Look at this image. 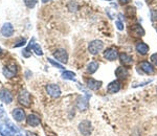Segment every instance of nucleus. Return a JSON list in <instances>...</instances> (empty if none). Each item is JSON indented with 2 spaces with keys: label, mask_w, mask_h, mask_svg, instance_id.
I'll list each match as a JSON object with an SVG mask.
<instances>
[{
  "label": "nucleus",
  "mask_w": 157,
  "mask_h": 136,
  "mask_svg": "<svg viewBox=\"0 0 157 136\" xmlns=\"http://www.w3.org/2000/svg\"><path fill=\"white\" fill-rule=\"evenodd\" d=\"M12 115L16 122H23L25 119V112L20 108H15L12 111Z\"/></svg>",
  "instance_id": "obj_11"
},
{
  "label": "nucleus",
  "mask_w": 157,
  "mask_h": 136,
  "mask_svg": "<svg viewBox=\"0 0 157 136\" xmlns=\"http://www.w3.org/2000/svg\"><path fill=\"white\" fill-rule=\"evenodd\" d=\"M117 57H118L117 50L115 48H113V47L105 49V51H104V58L109 60V61H115V60L117 59Z\"/></svg>",
  "instance_id": "obj_7"
},
{
  "label": "nucleus",
  "mask_w": 157,
  "mask_h": 136,
  "mask_svg": "<svg viewBox=\"0 0 157 136\" xmlns=\"http://www.w3.org/2000/svg\"><path fill=\"white\" fill-rule=\"evenodd\" d=\"M89 95H85V96H80L77 100V108L80 111H85L88 109V106H89Z\"/></svg>",
  "instance_id": "obj_5"
},
{
  "label": "nucleus",
  "mask_w": 157,
  "mask_h": 136,
  "mask_svg": "<svg viewBox=\"0 0 157 136\" xmlns=\"http://www.w3.org/2000/svg\"><path fill=\"white\" fill-rule=\"evenodd\" d=\"M0 100L1 102H3L4 104H11L13 102V95L11 94V92L6 89H1L0 90Z\"/></svg>",
  "instance_id": "obj_10"
},
{
  "label": "nucleus",
  "mask_w": 157,
  "mask_h": 136,
  "mask_svg": "<svg viewBox=\"0 0 157 136\" xmlns=\"http://www.w3.org/2000/svg\"><path fill=\"white\" fill-rule=\"evenodd\" d=\"M0 119H2V120H6L7 119V115H6V111H4L2 108H0Z\"/></svg>",
  "instance_id": "obj_29"
},
{
  "label": "nucleus",
  "mask_w": 157,
  "mask_h": 136,
  "mask_svg": "<svg viewBox=\"0 0 157 136\" xmlns=\"http://www.w3.org/2000/svg\"><path fill=\"white\" fill-rule=\"evenodd\" d=\"M32 48V45L29 44V47H26V48H25L23 51H22V55H23V56L25 57V58H29V56H30V52H29V49Z\"/></svg>",
  "instance_id": "obj_28"
},
{
  "label": "nucleus",
  "mask_w": 157,
  "mask_h": 136,
  "mask_svg": "<svg viewBox=\"0 0 157 136\" xmlns=\"http://www.w3.org/2000/svg\"><path fill=\"white\" fill-rule=\"evenodd\" d=\"M105 1H112V0H105Z\"/></svg>",
  "instance_id": "obj_36"
},
{
  "label": "nucleus",
  "mask_w": 157,
  "mask_h": 136,
  "mask_svg": "<svg viewBox=\"0 0 157 136\" xmlns=\"http://www.w3.org/2000/svg\"><path fill=\"white\" fill-rule=\"evenodd\" d=\"M46 92L52 97H59L61 95V89L57 84H48L46 86Z\"/></svg>",
  "instance_id": "obj_6"
},
{
  "label": "nucleus",
  "mask_w": 157,
  "mask_h": 136,
  "mask_svg": "<svg viewBox=\"0 0 157 136\" xmlns=\"http://www.w3.org/2000/svg\"><path fill=\"white\" fill-rule=\"evenodd\" d=\"M26 122L32 127H37L40 125V118L36 114H29L26 118Z\"/></svg>",
  "instance_id": "obj_19"
},
{
  "label": "nucleus",
  "mask_w": 157,
  "mask_h": 136,
  "mask_svg": "<svg viewBox=\"0 0 157 136\" xmlns=\"http://www.w3.org/2000/svg\"><path fill=\"white\" fill-rule=\"evenodd\" d=\"M2 55V49H1V47H0V56Z\"/></svg>",
  "instance_id": "obj_35"
},
{
  "label": "nucleus",
  "mask_w": 157,
  "mask_h": 136,
  "mask_svg": "<svg viewBox=\"0 0 157 136\" xmlns=\"http://www.w3.org/2000/svg\"><path fill=\"white\" fill-rule=\"evenodd\" d=\"M121 4H128L131 2V0H120Z\"/></svg>",
  "instance_id": "obj_33"
},
{
  "label": "nucleus",
  "mask_w": 157,
  "mask_h": 136,
  "mask_svg": "<svg viewBox=\"0 0 157 136\" xmlns=\"http://www.w3.org/2000/svg\"><path fill=\"white\" fill-rule=\"evenodd\" d=\"M78 131L84 136H89L92 132V126L89 120H83L78 125Z\"/></svg>",
  "instance_id": "obj_3"
},
{
  "label": "nucleus",
  "mask_w": 157,
  "mask_h": 136,
  "mask_svg": "<svg viewBox=\"0 0 157 136\" xmlns=\"http://www.w3.org/2000/svg\"><path fill=\"white\" fill-rule=\"evenodd\" d=\"M139 67H140V69L143 70L145 74H153L154 72H155L154 66L151 64L150 62H148V61L140 62V64H139Z\"/></svg>",
  "instance_id": "obj_9"
},
{
  "label": "nucleus",
  "mask_w": 157,
  "mask_h": 136,
  "mask_svg": "<svg viewBox=\"0 0 157 136\" xmlns=\"http://www.w3.org/2000/svg\"><path fill=\"white\" fill-rule=\"evenodd\" d=\"M115 75L117 79H127L129 77V70L125 66H120L116 68L115 70Z\"/></svg>",
  "instance_id": "obj_14"
},
{
  "label": "nucleus",
  "mask_w": 157,
  "mask_h": 136,
  "mask_svg": "<svg viewBox=\"0 0 157 136\" xmlns=\"http://www.w3.org/2000/svg\"><path fill=\"white\" fill-rule=\"evenodd\" d=\"M68 9H69L70 12L77 11V9H78V4L75 3V2H73V1L69 2V3H68Z\"/></svg>",
  "instance_id": "obj_26"
},
{
  "label": "nucleus",
  "mask_w": 157,
  "mask_h": 136,
  "mask_svg": "<svg viewBox=\"0 0 157 136\" xmlns=\"http://www.w3.org/2000/svg\"><path fill=\"white\" fill-rule=\"evenodd\" d=\"M98 69V62H90L89 64L87 65V72L88 74H94L95 71Z\"/></svg>",
  "instance_id": "obj_21"
},
{
  "label": "nucleus",
  "mask_w": 157,
  "mask_h": 136,
  "mask_svg": "<svg viewBox=\"0 0 157 136\" xmlns=\"http://www.w3.org/2000/svg\"><path fill=\"white\" fill-rule=\"evenodd\" d=\"M2 72H3V75L6 77H15L17 74V66L14 64L7 65V66H6L3 68Z\"/></svg>",
  "instance_id": "obj_8"
},
{
  "label": "nucleus",
  "mask_w": 157,
  "mask_h": 136,
  "mask_svg": "<svg viewBox=\"0 0 157 136\" xmlns=\"http://www.w3.org/2000/svg\"><path fill=\"white\" fill-rule=\"evenodd\" d=\"M102 84L103 83L101 81H97L94 79H89L87 81V86L91 90H98L102 87Z\"/></svg>",
  "instance_id": "obj_18"
},
{
  "label": "nucleus",
  "mask_w": 157,
  "mask_h": 136,
  "mask_svg": "<svg viewBox=\"0 0 157 136\" xmlns=\"http://www.w3.org/2000/svg\"><path fill=\"white\" fill-rule=\"evenodd\" d=\"M26 43V40L24 39V38H20V39L17 40L16 42H15L14 44V47H20V46H23Z\"/></svg>",
  "instance_id": "obj_25"
},
{
  "label": "nucleus",
  "mask_w": 157,
  "mask_h": 136,
  "mask_svg": "<svg viewBox=\"0 0 157 136\" xmlns=\"http://www.w3.org/2000/svg\"><path fill=\"white\" fill-rule=\"evenodd\" d=\"M30 45H32V49L34 50L35 52H36V55H38V56H42L43 51H42V49H41V47H40L39 44L32 43V41H30Z\"/></svg>",
  "instance_id": "obj_23"
},
{
  "label": "nucleus",
  "mask_w": 157,
  "mask_h": 136,
  "mask_svg": "<svg viewBox=\"0 0 157 136\" xmlns=\"http://www.w3.org/2000/svg\"><path fill=\"white\" fill-rule=\"evenodd\" d=\"M103 48H104V43L101 40H93V41H91L88 44V51L91 55H93V56H95L98 52L102 51Z\"/></svg>",
  "instance_id": "obj_1"
},
{
  "label": "nucleus",
  "mask_w": 157,
  "mask_h": 136,
  "mask_svg": "<svg viewBox=\"0 0 157 136\" xmlns=\"http://www.w3.org/2000/svg\"><path fill=\"white\" fill-rule=\"evenodd\" d=\"M131 32H132L133 36L135 37H143L145 36V29L141 27V25L135 24L131 27Z\"/></svg>",
  "instance_id": "obj_16"
},
{
  "label": "nucleus",
  "mask_w": 157,
  "mask_h": 136,
  "mask_svg": "<svg viewBox=\"0 0 157 136\" xmlns=\"http://www.w3.org/2000/svg\"><path fill=\"white\" fill-rule=\"evenodd\" d=\"M155 29H156V32H157V25H156V26H155Z\"/></svg>",
  "instance_id": "obj_37"
},
{
  "label": "nucleus",
  "mask_w": 157,
  "mask_h": 136,
  "mask_svg": "<svg viewBox=\"0 0 157 136\" xmlns=\"http://www.w3.org/2000/svg\"><path fill=\"white\" fill-rule=\"evenodd\" d=\"M1 34L4 37H11L14 34V27L11 23H4L1 28Z\"/></svg>",
  "instance_id": "obj_15"
},
{
  "label": "nucleus",
  "mask_w": 157,
  "mask_h": 136,
  "mask_svg": "<svg viewBox=\"0 0 157 136\" xmlns=\"http://www.w3.org/2000/svg\"><path fill=\"white\" fill-rule=\"evenodd\" d=\"M135 49L139 55H141V56H145V55H147L149 52V46L146 43H144V42H139V43L136 44Z\"/></svg>",
  "instance_id": "obj_17"
},
{
  "label": "nucleus",
  "mask_w": 157,
  "mask_h": 136,
  "mask_svg": "<svg viewBox=\"0 0 157 136\" xmlns=\"http://www.w3.org/2000/svg\"><path fill=\"white\" fill-rule=\"evenodd\" d=\"M151 62L153 63L154 65H155V66H157V54H153L151 56Z\"/></svg>",
  "instance_id": "obj_32"
},
{
  "label": "nucleus",
  "mask_w": 157,
  "mask_h": 136,
  "mask_svg": "<svg viewBox=\"0 0 157 136\" xmlns=\"http://www.w3.org/2000/svg\"><path fill=\"white\" fill-rule=\"evenodd\" d=\"M151 20L152 21H157V9H151Z\"/></svg>",
  "instance_id": "obj_27"
},
{
  "label": "nucleus",
  "mask_w": 157,
  "mask_h": 136,
  "mask_svg": "<svg viewBox=\"0 0 157 136\" xmlns=\"http://www.w3.org/2000/svg\"><path fill=\"white\" fill-rule=\"evenodd\" d=\"M18 102L24 107H29L32 100H30V94L26 90H21L18 94Z\"/></svg>",
  "instance_id": "obj_2"
},
{
  "label": "nucleus",
  "mask_w": 157,
  "mask_h": 136,
  "mask_svg": "<svg viewBox=\"0 0 157 136\" xmlns=\"http://www.w3.org/2000/svg\"><path fill=\"white\" fill-rule=\"evenodd\" d=\"M118 57H120V61L124 66H130L133 63V58L130 55L126 54V52H121Z\"/></svg>",
  "instance_id": "obj_12"
},
{
  "label": "nucleus",
  "mask_w": 157,
  "mask_h": 136,
  "mask_svg": "<svg viewBox=\"0 0 157 136\" xmlns=\"http://www.w3.org/2000/svg\"><path fill=\"white\" fill-rule=\"evenodd\" d=\"M121 90V82L120 81H112L107 86V91L109 93H116Z\"/></svg>",
  "instance_id": "obj_13"
},
{
  "label": "nucleus",
  "mask_w": 157,
  "mask_h": 136,
  "mask_svg": "<svg viewBox=\"0 0 157 136\" xmlns=\"http://www.w3.org/2000/svg\"><path fill=\"white\" fill-rule=\"evenodd\" d=\"M0 135L2 136H16L9 125H0Z\"/></svg>",
  "instance_id": "obj_20"
},
{
  "label": "nucleus",
  "mask_w": 157,
  "mask_h": 136,
  "mask_svg": "<svg viewBox=\"0 0 157 136\" xmlns=\"http://www.w3.org/2000/svg\"><path fill=\"white\" fill-rule=\"evenodd\" d=\"M62 77L65 80H70V81H75V74L72 71H63L62 72Z\"/></svg>",
  "instance_id": "obj_22"
},
{
  "label": "nucleus",
  "mask_w": 157,
  "mask_h": 136,
  "mask_svg": "<svg viewBox=\"0 0 157 136\" xmlns=\"http://www.w3.org/2000/svg\"><path fill=\"white\" fill-rule=\"evenodd\" d=\"M48 62H49V63H52V64L54 65L55 67H57V68H60V69H63V68H64V67L62 66V65H61V64H59V63H58V62H55V61H54V60H52V59H48Z\"/></svg>",
  "instance_id": "obj_30"
},
{
  "label": "nucleus",
  "mask_w": 157,
  "mask_h": 136,
  "mask_svg": "<svg viewBox=\"0 0 157 136\" xmlns=\"http://www.w3.org/2000/svg\"><path fill=\"white\" fill-rule=\"evenodd\" d=\"M47 1H50V0H42V2H44V3H45V2H47Z\"/></svg>",
  "instance_id": "obj_34"
},
{
  "label": "nucleus",
  "mask_w": 157,
  "mask_h": 136,
  "mask_svg": "<svg viewBox=\"0 0 157 136\" xmlns=\"http://www.w3.org/2000/svg\"><path fill=\"white\" fill-rule=\"evenodd\" d=\"M115 25H116V27L120 29V31H123V29H124V23L121 21V20H117V21H115Z\"/></svg>",
  "instance_id": "obj_31"
},
{
  "label": "nucleus",
  "mask_w": 157,
  "mask_h": 136,
  "mask_svg": "<svg viewBox=\"0 0 157 136\" xmlns=\"http://www.w3.org/2000/svg\"><path fill=\"white\" fill-rule=\"evenodd\" d=\"M37 1L38 0H23L24 4L29 7V9H33V7L37 4Z\"/></svg>",
  "instance_id": "obj_24"
},
{
  "label": "nucleus",
  "mask_w": 157,
  "mask_h": 136,
  "mask_svg": "<svg viewBox=\"0 0 157 136\" xmlns=\"http://www.w3.org/2000/svg\"><path fill=\"white\" fill-rule=\"evenodd\" d=\"M54 57L57 59V61H59L61 63H64V64H66L68 61V54H67L66 50L63 49V48L56 50L54 52Z\"/></svg>",
  "instance_id": "obj_4"
}]
</instances>
